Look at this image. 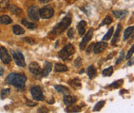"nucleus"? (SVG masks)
<instances>
[{
	"mask_svg": "<svg viewBox=\"0 0 134 113\" xmlns=\"http://www.w3.org/2000/svg\"><path fill=\"white\" fill-rule=\"evenodd\" d=\"M134 27L133 26L128 28L124 32V40L125 41L130 37L134 32Z\"/></svg>",
	"mask_w": 134,
	"mask_h": 113,
	"instance_id": "cd10ccee",
	"label": "nucleus"
},
{
	"mask_svg": "<svg viewBox=\"0 0 134 113\" xmlns=\"http://www.w3.org/2000/svg\"><path fill=\"white\" fill-rule=\"evenodd\" d=\"M10 93V89H3L2 91L1 92V98L2 99H5L9 95Z\"/></svg>",
	"mask_w": 134,
	"mask_h": 113,
	"instance_id": "473e14b6",
	"label": "nucleus"
},
{
	"mask_svg": "<svg viewBox=\"0 0 134 113\" xmlns=\"http://www.w3.org/2000/svg\"><path fill=\"white\" fill-rule=\"evenodd\" d=\"M54 14V11L51 6H45L39 9V16L43 19H49L52 17Z\"/></svg>",
	"mask_w": 134,
	"mask_h": 113,
	"instance_id": "423d86ee",
	"label": "nucleus"
},
{
	"mask_svg": "<svg viewBox=\"0 0 134 113\" xmlns=\"http://www.w3.org/2000/svg\"><path fill=\"white\" fill-rule=\"evenodd\" d=\"M4 69L0 66V76H2V75H3V74H4Z\"/></svg>",
	"mask_w": 134,
	"mask_h": 113,
	"instance_id": "a18cd8bd",
	"label": "nucleus"
},
{
	"mask_svg": "<svg viewBox=\"0 0 134 113\" xmlns=\"http://www.w3.org/2000/svg\"><path fill=\"white\" fill-rule=\"evenodd\" d=\"M94 45V43H92V44H91V45L86 49V53L87 54H90V53H91V51H92V49H93V48Z\"/></svg>",
	"mask_w": 134,
	"mask_h": 113,
	"instance_id": "a19ab883",
	"label": "nucleus"
},
{
	"mask_svg": "<svg viewBox=\"0 0 134 113\" xmlns=\"http://www.w3.org/2000/svg\"><path fill=\"white\" fill-rule=\"evenodd\" d=\"M37 112H38V113H48L49 110H48V109H47L46 107H42L40 108L38 110Z\"/></svg>",
	"mask_w": 134,
	"mask_h": 113,
	"instance_id": "58836bf2",
	"label": "nucleus"
},
{
	"mask_svg": "<svg viewBox=\"0 0 134 113\" xmlns=\"http://www.w3.org/2000/svg\"><path fill=\"white\" fill-rule=\"evenodd\" d=\"M47 103L49 104H53L54 103V98L52 97V99L51 100H50V101L49 102H47Z\"/></svg>",
	"mask_w": 134,
	"mask_h": 113,
	"instance_id": "49530a36",
	"label": "nucleus"
},
{
	"mask_svg": "<svg viewBox=\"0 0 134 113\" xmlns=\"http://www.w3.org/2000/svg\"><path fill=\"white\" fill-rule=\"evenodd\" d=\"M27 77L23 74L11 73L6 78L7 83L20 90L24 89Z\"/></svg>",
	"mask_w": 134,
	"mask_h": 113,
	"instance_id": "f257e3e1",
	"label": "nucleus"
},
{
	"mask_svg": "<svg viewBox=\"0 0 134 113\" xmlns=\"http://www.w3.org/2000/svg\"><path fill=\"white\" fill-rule=\"evenodd\" d=\"M28 14L31 20L37 22L39 20V9L38 6L33 5L29 7Z\"/></svg>",
	"mask_w": 134,
	"mask_h": 113,
	"instance_id": "0eeeda50",
	"label": "nucleus"
},
{
	"mask_svg": "<svg viewBox=\"0 0 134 113\" xmlns=\"http://www.w3.org/2000/svg\"><path fill=\"white\" fill-rule=\"evenodd\" d=\"M10 0H0V12H5L8 8Z\"/></svg>",
	"mask_w": 134,
	"mask_h": 113,
	"instance_id": "4be33fe9",
	"label": "nucleus"
},
{
	"mask_svg": "<svg viewBox=\"0 0 134 113\" xmlns=\"http://www.w3.org/2000/svg\"><path fill=\"white\" fill-rule=\"evenodd\" d=\"M54 87L55 90L58 93H61L65 95H68L69 93V90L68 89V88L64 86H62L61 85H55Z\"/></svg>",
	"mask_w": 134,
	"mask_h": 113,
	"instance_id": "6ab92c4d",
	"label": "nucleus"
},
{
	"mask_svg": "<svg viewBox=\"0 0 134 113\" xmlns=\"http://www.w3.org/2000/svg\"><path fill=\"white\" fill-rule=\"evenodd\" d=\"M124 51H122L120 53V56L116 61V65H119V64H120L124 59Z\"/></svg>",
	"mask_w": 134,
	"mask_h": 113,
	"instance_id": "f704fd0d",
	"label": "nucleus"
},
{
	"mask_svg": "<svg viewBox=\"0 0 134 113\" xmlns=\"http://www.w3.org/2000/svg\"><path fill=\"white\" fill-rule=\"evenodd\" d=\"M10 51L12 55L13 58L16 64L20 67H24L26 65V63L23 54L19 50L17 52H15L14 51L11 50Z\"/></svg>",
	"mask_w": 134,
	"mask_h": 113,
	"instance_id": "39448f33",
	"label": "nucleus"
},
{
	"mask_svg": "<svg viewBox=\"0 0 134 113\" xmlns=\"http://www.w3.org/2000/svg\"><path fill=\"white\" fill-rule=\"evenodd\" d=\"M31 94L34 100L42 101L44 100V96L42 90L39 86H34L31 88Z\"/></svg>",
	"mask_w": 134,
	"mask_h": 113,
	"instance_id": "20e7f679",
	"label": "nucleus"
},
{
	"mask_svg": "<svg viewBox=\"0 0 134 113\" xmlns=\"http://www.w3.org/2000/svg\"><path fill=\"white\" fill-rule=\"evenodd\" d=\"M69 85L75 90L80 89L82 87V85L81 83V81L79 78H74L72 80H69L68 82Z\"/></svg>",
	"mask_w": 134,
	"mask_h": 113,
	"instance_id": "ddd939ff",
	"label": "nucleus"
},
{
	"mask_svg": "<svg viewBox=\"0 0 134 113\" xmlns=\"http://www.w3.org/2000/svg\"><path fill=\"white\" fill-rule=\"evenodd\" d=\"M113 73V67L110 66L103 71V75L104 77H110Z\"/></svg>",
	"mask_w": 134,
	"mask_h": 113,
	"instance_id": "c756f323",
	"label": "nucleus"
},
{
	"mask_svg": "<svg viewBox=\"0 0 134 113\" xmlns=\"http://www.w3.org/2000/svg\"><path fill=\"white\" fill-rule=\"evenodd\" d=\"M108 46V43L105 42H98L94 45L93 50L94 53L98 54L103 52Z\"/></svg>",
	"mask_w": 134,
	"mask_h": 113,
	"instance_id": "9b49d317",
	"label": "nucleus"
},
{
	"mask_svg": "<svg viewBox=\"0 0 134 113\" xmlns=\"http://www.w3.org/2000/svg\"><path fill=\"white\" fill-rule=\"evenodd\" d=\"M113 13L116 18L118 19H122L127 16L128 12L126 10H119L114 11H113Z\"/></svg>",
	"mask_w": 134,
	"mask_h": 113,
	"instance_id": "a211bd4d",
	"label": "nucleus"
},
{
	"mask_svg": "<svg viewBox=\"0 0 134 113\" xmlns=\"http://www.w3.org/2000/svg\"><path fill=\"white\" fill-rule=\"evenodd\" d=\"M51 1H52V0H40V1L42 3H47Z\"/></svg>",
	"mask_w": 134,
	"mask_h": 113,
	"instance_id": "de8ad7c7",
	"label": "nucleus"
},
{
	"mask_svg": "<svg viewBox=\"0 0 134 113\" xmlns=\"http://www.w3.org/2000/svg\"><path fill=\"white\" fill-rule=\"evenodd\" d=\"M93 29L92 28H91L88 31L85 36L82 39L81 42L80 43L79 48L81 50H85L87 45L92 39V37L93 36Z\"/></svg>",
	"mask_w": 134,
	"mask_h": 113,
	"instance_id": "6e6552de",
	"label": "nucleus"
},
{
	"mask_svg": "<svg viewBox=\"0 0 134 113\" xmlns=\"http://www.w3.org/2000/svg\"><path fill=\"white\" fill-rule=\"evenodd\" d=\"M116 52H113L111 53L109 55H108V57H107V59H111L114 57V56L116 55Z\"/></svg>",
	"mask_w": 134,
	"mask_h": 113,
	"instance_id": "79ce46f5",
	"label": "nucleus"
},
{
	"mask_svg": "<svg viewBox=\"0 0 134 113\" xmlns=\"http://www.w3.org/2000/svg\"><path fill=\"white\" fill-rule=\"evenodd\" d=\"M13 31L15 35H20L24 34L25 30L23 28L18 25H14L13 27Z\"/></svg>",
	"mask_w": 134,
	"mask_h": 113,
	"instance_id": "393cba45",
	"label": "nucleus"
},
{
	"mask_svg": "<svg viewBox=\"0 0 134 113\" xmlns=\"http://www.w3.org/2000/svg\"><path fill=\"white\" fill-rule=\"evenodd\" d=\"M134 53V45L132 46V47L130 49V50L128 51V54L126 56V59L128 60L131 58V57L132 56L133 54Z\"/></svg>",
	"mask_w": 134,
	"mask_h": 113,
	"instance_id": "4c0bfd02",
	"label": "nucleus"
},
{
	"mask_svg": "<svg viewBox=\"0 0 134 113\" xmlns=\"http://www.w3.org/2000/svg\"><path fill=\"white\" fill-rule=\"evenodd\" d=\"M113 22V19L110 16H107L104 19V20L102 21L101 24L99 25V27L103 26L105 25H110Z\"/></svg>",
	"mask_w": 134,
	"mask_h": 113,
	"instance_id": "2f4dec72",
	"label": "nucleus"
},
{
	"mask_svg": "<svg viewBox=\"0 0 134 113\" xmlns=\"http://www.w3.org/2000/svg\"><path fill=\"white\" fill-rule=\"evenodd\" d=\"M12 19L7 15H3L0 17V23L1 24L8 25L12 23Z\"/></svg>",
	"mask_w": 134,
	"mask_h": 113,
	"instance_id": "bb28decb",
	"label": "nucleus"
},
{
	"mask_svg": "<svg viewBox=\"0 0 134 113\" xmlns=\"http://www.w3.org/2000/svg\"><path fill=\"white\" fill-rule=\"evenodd\" d=\"M27 105L29 106L30 107H34L36 106L37 104L35 102H33L31 101L30 100H27Z\"/></svg>",
	"mask_w": 134,
	"mask_h": 113,
	"instance_id": "ea45409f",
	"label": "nucleus"
},
{
	"mask_svg": "<svg viewBox=\"0 0 134 113\" xmlns=\"http://www.w3.org/2000/svg\"><path fill=\"white\" fill-rule=\"evenodd\" d=\"M82 107L78 105H74L73 104L68 105L65 111L67 113H79L81 110Z\"/></svg>",
	"mask_w": 134,
	"mask_h": 113,
	"instance_id": "f3484780",
	"label": "nucleus"
},
{
	"mask_svg": "<svg viewBox=\"0 0 134 113\" xmlns=\"http://www.w3.org/2000/svg\"><path fill=\"white\" fill-rule=\"evenodd\" d=\"M10 10L13 14L17 16H21L23 13L22 10L20 8H19V7L15 5H12L11 6L10 8Z\"/></svg>",
	"mask_w": 134,
	"mask_h": 113,
	"instance_id": "5701e85b",
	"label": "nucleus"
},
{
	"mask_svg": "<svg viewBox=\"0 0 134 113\" xmlns=\"http://www.w3.org/2000/svg\"><path fill=\"white\" fill-rule=\"evenodd\" d=\"M105 102L104 100H101V101L98 102L95 105V106L93 107L92 111L93 112L99 111L104 107V105L105 104Z\"/></svg>",
	"mask_w": 134,
	"mask_h": 113,
	"instance_id": "c85d7f7f",
	"label": "nucleus"
},
{
	"mask_svg": "<svg viewBox=\"0 0 134 113\" xmlns=\"http://www.w3.org/2000/svg\"><path fill=\"white\" fill-rule=\"evenodd\" d=\"M86 26V22L82 20L81 21L77 26V28L79 31V34L81 36H83L85 32V27Z\"/></svg>",
	"mask_w": 134,
	"mask_h": 113,
	"instance_id": "aec40b11",
	"label": "nucleus"
},
{
	"mask_svg": "<svg viewBox=\"0 0 134 113\" xmlns=\"http://www.w3.org/2000/svg\"><path fill=\"white\" fill-rule=\"evenodd\" d=\"M21 23L29 29L34 30L37 28L36 24H35L34 23L29 22L26 19H23L21 21Z\"/></svg>",
	"mask_w": 134,
	"mask_h": 113,
	"instance_id": "b1692460",
	"label": "nucleus"
},
{
	"mask_svg": "<svg viewBox=\"0 0 134 113\" xmlns=\"http://www.w3.org/2000/svg\"><path fill=\"white\" fill-rule=\"evenodd\" d=\"M67 66L65 65L60 63H56L55 65L54 71L55 72H64L67 71Z\"/></svg>",
	"mask_w": 134,
	"mask_h": 113,
	"instance_id": "a878e982",
	"label": "nucleus"
},
{
	"mask_svg": "<svg viewBox=\"0 0 134 113\" xmlns=\"http://www.w3.org/2000/svg\"><path fill=\"white\" fill-rule=\"evenodd\" d=\"M84 72H85V69H82L79 72V74H82Z\"/></svg>",
	"mask_w": 134,
	"mask_h": 113,
	"instance_id": "09e8293b",
	"label": "nucleus"
},
{
	"mask_svg": "<svg viewBox=\"0 0 134 113\" xmlns=\"http://www.w3.org/2000/svg\"><path fill=\"white\" fill-rule=\"evenodd\" d=\"M75 51L74 47L71 44L68 43L58 52V56L63 61H66L74 54Z\"/></svg>",
	"mask_w": 134,
	"mask_h": 113,
	"instance_id": "7ed1b4c3",
	"label": "nucleus"
},
{
	"mask_svg": "<svg viewBox=\"0 0 134 113\" xmlns=\"http://www.w3.org/2000/svg\"><path fill=\"white\" fill-rule=\"evenodd\" d=\"M0 59L5 64H9L12 61V58L8 54L6 49L3 47L0 48Z\"/></svg>",
	"mask_w": 134,
	"mask_h": 113,
	"instance_id": "1a4fd4ad",
	"label": "nucleus"
},
{
	"mask_svg": "<svg viewBox=\"0 0 134 113\" xmlns=\"http://www.w3.org/2000/svg\"><path fill=\"white\" fill-rule=\"evenodd\" d=\"M113 32H114V27H111L108 31L107 33L104 36L102 40L103 41H108V40H110V38H111V37L113 35Z\"/></svg>",
	"mask_w": 134,
	"mask_h": 113,
	"instance_id": "7c9ffc66",
	"label": "nucleus"
},
{
	"mask_svg": "<svg viewBox=\"0 0 134 113\" xmlns=\"http://www.w3.org/2000/svg\"><path fill=\"white\" fill-rule=\"evenodd\" d=\"M23 40L25 42H26L27 43H28V44L31 45H33L36 43L35 41L33 38L30 37H25L24 38H23Z\"/></svg>",
	"mask_w": 134,
	"mask_h": 113,
	"instance_id": "72a5a7b5",
	"label": "nucleus"
},
{
	"mask_svg": "<svg viewBox=\"0 0 134 113\" xmlns=\"http://www.w3.org/2000/svg\"><path fill=\"white\" fill-rule=\"evenodd\" d=\"M123 82H124V81L122 79L113 82V83L110 84L107 87V88H109V89H116L119 88L120 87H121L122 85Z\"/></svg>",
	"mask_w": 134,
	"mask_h": 113,
	"instance_id": "412c9836",
	"label": "nucleus"
},
{
	"mask_svg": "<svg viewBox=\"0 0 134 113\" xmlns=\"http://www.w3.org/2000/svg\"><path fill=\"white\" fill-rule=\"evenodd\" d=\"M127 93H128V91L127 90H126L125 89H122V90H121L120 91V94H126Z\"/></svg>",
	"mask_w": 134,
	"mask_h": 113,
	"instance_id": "37998d69",
	"label": "nucleus"
},
{
	"mask_svg": "<svg viewBox=\"0 0 134 113\" xmlns=\"http://www.w3.org/2000/svg\"><path fill=\"white\" fill-rule=\"evenodd\" d=\"M74 65L76 68H79L82 65V59L79 57L74 61Z\"/></svg>",
	"mask_w": 134,
	"mask_h": 113,
	"instance_id": "e433bc0d",
	"label": "nucleus"
},
{
	"mask_svg": "<svg viewBox=\"0 0 134 113\" xmlns=\"http://www.w3.org/2000/svg\"><path fill=\"white\" fill-rule=\"evenodd\" d=\"M29 71L33 75L35 76H41V73L42 69L40 66L36 62H32L29 65Z\"/></svg>",
	"mask_w": 134,
	"mask_h": 113,
	"instance_id": "9d476101",
	"label": "nucleus"
},
{
	"mask_svg": "<svg viewBox=\"0 0 134 113\" xmlns=\"http://www.w3.org/2000/svg\"><path fill=\"white\" fill-rule=\"evenodd\" d=\"M134 64V58H132V59L128 63V66H131Z\"/></svg>",
	"mask_w": 134,
	"mask_h": 113,
	"instance_id": "c03bdc74",
	"label": "nucleus"
},
{
	"mask_svg": "<svg viewBox=\"0 0 134 113\" xmlns=\"http://www.w3.org/2000/svg\"><path fill=\"white\" fill-rule=\"evenodd\" d=\"M77 101V98L74 96L65 95L63 98V102L65 105H69L73 104Z\"/></svg>",
	"mask_w": 134,
	"mask_h": 113,
	"instance_id": "dca6fc26",
	"label": "nucleus"
},
{
	"mask_svg": "<svg viewBox=\"0 0 134 113\" xmlns=\"http://www.w3.org/2000/svg\"><path fill=\"white\" fill-rule=\"evenodd\" d=\"M74 35H75V31L73 28H70L67 33V36L68 37V38L70 39H72L74 37Z\"/></svg>",
	"mask_w": 134,
	"mask_h": 113,
	"instance_id": "c9c22d12",
	"label": "nucleus"
},
{
	"mask_svg": "<svg viewBox=\"0 0 134 113\" xmlns=\"http://www.w3.org/2000/svg\"><path fill=\"white\" fill-rule=\"evenodd\" d=\"M122 25H121V24H118L117 28H116L115 34L114 37L111 40V43L113 45L116 44L117 42L119 41L120 38V34H121V32L122 31Z\"/></svg>",
	"mask_w": 134,
	"mask_h": 113,
	"instance_id": "4468645a",
	"label": "nucleus"
},
{
	"mask_svg": "<svg viewBox=\"0 0 134 113\" xmlns=\"http://www.w3.org/2000/svg\"><path fill=\"white\" fill-rule=\"evenodd\" d=\"M52 70V64L49 62H45L42 69L41 73V76L42 77H46L48 76L49 73Z\"/></svg>",
	"mask_w": 134,
	"mask_h": 113,
	"instance_id": "f8f14e48",
	"label": "nucleus"
},
{
	"mask_svg": "<svg viewBox=\"0 0 134 113\" xmlns=\"http://www.w3.org/2000/svg\"><path fill=\"white\" fill-rule=\"evenodd\" d=\"M87 74L90 80H92L96 77L97 71L95 67L93 65L90 66L87 69Z\"/></svg>",
	"mask_w": 134,
	"mask_h": 113,
	"instance_id": "2eb2a0df",
	"label": "nucleus"
},
{
	"mask_svg": "<svg viewBox=\"0 0 134 113\" xmlns=\"http://www.w3.org/2000/svg\"><path fill=\"white\" fill-rule=\"evenodd\" d=\"M72 22V17L71 14H68L66 16L62 19L61 22L57 24L51 31V34L53 35L57 36L63 33L67 30L70 26Z\"/></svg>",
	"mask_w": 134,
	"mask_h": 113,
	"instance_id": "f03ea898",
	"label": "nucleus"
}]
</instances>
